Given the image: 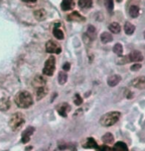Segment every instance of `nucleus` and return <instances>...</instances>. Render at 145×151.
I'll use <instances>...</instances> for the list:
<instances>
[{
	"label": "nucleus",
	"mask_w": 145,
	"mask_h": 151,
	"mask_svg": "<svg viewBox=\"0 0 145 151\" xmlns=\"http://www.w3.org/2000/svg\"><path fill=\"white\" fill-rule=\"evenodd\" d=\"M82 97L79 95V94H76L75 95V104L77 106H79V105H82Z\"/></svg>",
	"instance_id": "nucleus-31"
},
{
	"label": "nucleus",
	"mask_w": 145,
	"mask_h": 151,
	"mask_svg": "<svg viewBox=\"0 0 145 151\" xmlns=\"http://www.w3.org/2000/svg\"><path fill=\"white\" fill-rule=\"evenodd\" d=\"M101 41L102 44H107V42H112V36L109 33L104 32L101 35Z\"/></svg>",
	"instance_id": "nucleus-21"
},
{
	"label": "nucleus",
	"mask_w": 145,
	"mask_h": 151,
	"mask_svg": "<svg viewBox=\"0 0 145 151\" xmlns=\"http://www.w3.org/2000/svg\"><path fill=\"white\" fill-rule=\"evenodd\" d=\"M104 5L109 12L111 13L113 11V0H104Z\"/></svg>",
	"instance_id": "nucleus-29"
},
{
	"label": "nucleus",
	"mask_w": 145,
	"mask_h": 151,
	"mask_svg": "<svg viewBox=\"0 0 145 151\" xmlns=\"http://www.w3.org/2000/svg\"><path fill=\"white\" fill-rule=\"evenodd\" d=\"M15 103L19 108H29L33 105V98L28 91H21L15 96Z\"/></svg>",
	"instance_id": "nucleus-1"
},
{
	"label": "nucleus",
	"mask_w": 145,
	"mask_h": 151,
	"mask_svg": "<svg viewBox=\"0 0 145 151\" xmlns=\"http://www.w3.org/2000/svg\"><path fill=\"white\" fill-rule=\"evenodd\" d=\"M74 7H75V2H74V0H63L61 3V8L63 11L72 10Z\"/></svg>",
	"instance_id": "nucleus-12"
},
{
	"label": "nucleus",
	"mask_w": 145,
	"mask_h": 151,
	"mask_svg": "<svg viewBox=\"0 0 145 151\" xmlns=\"http://www.w3.org/2000/svg\"><path fill=\"white\" fill-rule=\"evenodd\" d=\"M109 31L111 32L112 34H118L120 33V30H121V27L120 25L118 24V23H111V24L109 26Z\"/></svg>",
	"instance_id": "nucleus-22"
},
{
	"label": "nucleus",
	"mask_w": 145,
	"mask_h": 151,
	"mask_svg": "<svg viewBox=\"0 0 145 151\" xmlns=\"http://www.w3.org/2000/svg\"><path fill=\"white\" fill-rule=\"evenodd\" d=\"M129 60L130 62H135V63H139L140 61L143 60V55L139 50H133L132 52H130Z\"/></svg>",
	"instance_id": "nucleus-8"
},
{
	"label": "nucleus",
	"mask_w": 145,
	"mask_h": 151,
	"mask_svg": "<svg viewBox=\"0 0 145 151\" xmlns=\"http://www.w3.org/2000/svg\"><path fill=\"white\" fill-rule=\"evenodd\" d=\"M70 67H71V64L69 63V62H66L64 65H63V69L65 71H68V70H70Z\"/></svg>",
	"instance_id": "nucleus-34"
},
{
	"label": "nucleus",
	"mask_w": 145,
	"mask_h": 151,
	"mask_svg": "<svg viewBox=\"0 0 145 151\" xmlns=\"http://www.w3.org/2000/svg\"><path fill=\"white\" fill-rule=\"evenodd\" d=\"M47 94H48V88L46 86L41 87V88H38V89H37V93H36L37 100L43 99L45 96H47Z\"/></svg>",
	"instance_id": "nucleus-15"
},
{
	"label": "nucleus",
	"mask_w": 145,
	"mask_h": 151,
	"mask_svg": "<svg viewBox=\"0 0 145 151\" xmlns=\"http://www.w3.org/2000/svg\"><path fill=\"white\" fill-rule=\"evenodd\" d=\"M120 81H121V76L117 75V74H114V75H111L109 77V79H107V84H109V86L110 87H114Z\"/></svg>",
	"instance_id": "nucleus-10"
},
{
	"label": "nucleus",
	"mask_w": 145,
	"mask_h": 151,
	"mask_svg": "<svg viewBox=\"0 0 145 151\" xmlns=\"http://www.w3.org/2000/svg\"><path fill=\"white\" fill-rule=\"evenodd\" d=\"M67 19L69 20V21H74V22H84L85 20H86V18H85L84 16H82L81 14H79V12H77V11H75V12H73L72 14H70L69 16L67 17Z\"/></svg>",
	"instance_id": "nucleus-9"
},
{
	"label": "nucleus",
	"mask_w": 145,
	"mask_h": 151,
	"mask_svg": "<svg viewBox=\"0 0 145 151\" xmlns=\"http://www.w3.org/2000/svg\"><path fill=\"white\" fill-rule=\"evenodd\" d=\"M140 68H141V64L140 63H135V64L132 65L130 69H131L132 71H138L139 69H140Z\"/></svg>",
	"instance_id": "nucleus-33"
},
{
	"label": "nucleus",
	"mask_w": 145,
	"mask_h": 151,
	"mask_svg": "<svg viewBox=\"0 0 145 151\" xmlns=\"http://www.w3.org/2000/svg\"><path fill=\"white\" fill-rule=\"evenodd\" d=\"M124 31H125L126 35H132L135 31L134 25H132L131 23H129V22H126L125 25H124Z\"/></svg>",
	"instance_id": "nucleus-23"
},
{
	"label": "nucleus",
	"mask_w": 145,
	"mask_h": 151,
	"mask_svg": "<svg viewBox=\"0 0 145 151\" xmlns=\"http://www.w3.org/2000/svg\"><path fill=\"white\" fill-rule=\"evenodd\" d=\"M96 151H112L111 148H109L107 145H102V146H99L96 148Z\"/></svg>",
	"instance_id": "nucleus-32"
},
{
	"label": "nucleus",
	"mask_w": 145,
	"mask_h": 151,
	"mask_svg": "<svg viewBox=\"0 0 145 151\" xmlns=\"http://www.w3.org/2000/svg\"><path fill=\"white\" fill-rule=\"evenodd\" d=\"M139 12H140V9L137 5H132L129 8V15L131 18H136L139 15Z\"/></svg>",
	"instance_id": "nucleus-18"
},
{
	"label": "nucleus",
	"mask_w": 145,
	"mask_h": 151,
	"mask_svg": "<svg viewBox=\"0 0 145 151\" xmlns=\"http://www.w3.org/2000/svg\"><path fill=\"white\" fill-rule=\"evenodd\" d=\"M84 147L85 148H98V143L95 142V140L92 137H90V138H87V140H86V143L84 144Z\"/></svg>",
	"instance_id": "nucleus-20"
},
{
	"label": "nucleus",
	"mask_w": 145,
	"mask_h": 151,
	"mask_svg": "<svg viewBox=\"0 0 145 151\" xmlns=\"http://www.w3.org/2000/svg\"><path fill=\"white\" fill-rule=\"evenodd\" d=\"M34 130H35V129L32 127H28V129L25 130L24 133L22 134V142H23V143H27V142H29L30 138H31V135L34 133Z\"/></svg>",
	"instance_id": "nucleus-11"
},
{
	"label": "nucleus",
	"mask_w": 145,
	"mask_h": 151,
	"mask_svg": "<svg viewBox=\"0 0 145 151\" xmlns=\"http://www.w3.org/2000/svg\"><path fill=\"white\" fill-rule=\"evenodd\" d=\"M128 62H130V60H129V56H128V55H125V56H123L122 58L118 59L117 64H125V63H128Z\"/></svg>",
	"instance_id": "nucleus-30"
},
{
	"label": "nucleus",
	"mask_w": 145,
	"mask_h": 151,
	"mask_svg": "<svg viewBox=\"0 0 145 151\" xmlns=\"http://www.w3.org/2000/svg\"><path fill=\"white\" fill-rule=\"evenodd\" d=\"M113 52L116 53L117 55H122V52H123L122 45L121 44H116L114 47H113Z\"/></svg>",
	"instance_id": "nucleus-28"
},
{
	"label": "nucleus",
	"mask_w": 145,
	"mask_h": 151,
	"mask_svg": "<svg viewBox=\"0 0 145 151\" xmlns=\"http://www.w3.org/2000/svg\"><path fill=\"white\" fill-rule=\"evenodd\" d=\"M46 50L49 53H57V55H59L62 52V48L58 42H56L55 41H49L46 44Z\"/></svg>",
	"instance_id": "nucleus-5"
},
{
	"label": "nucleus",
	"mask_w": 145,
	"mask_h": 151,
	"mask_svg": "<svg viewBox=\"0 0 145 151\" xmlns=\"http://www.w3.org/2000/svg\"><path fill=\"white\" fill-rule=\"evenodd\" d=\"M112 151H128L127 145L124 142H116L112 148Z\"/></svg>",
	"instance_id": "nucleus-16"
},
{
	"label": "nucleus",
	"mask_w": 145,
	"mask_h": 151,
	"mask_svg": "<svg viewBox=\"0 0 145 151\" xmlns=\"http://www.w3.org/2000/svg\"><path fill=\"white\" fill-rule=\"evenodd\" d=\"M113 139H114V137H113V135L109 132L106 133V134L101 137V140L104 144H111L113 142Z\"/></svg>",
	"instance_id": "nucleus-24"
},
{
	"label": "nucleus",
	"mask_w": 145,
	"mask_h": 151,
	"mask_svg": "<svg viewBox=\"0 0 145 151\" xmlns=\"http://www.w3.org/2000/svg\"><path fill=\"white\" fill-rule=\"evenodd\" d=\"M53 35L55 36V38H57L58 40H63L64 39L63 31H62L61 29H59V28H55V29L53 30Z\"/></svg>",
	"instance_id": "nucleus-26"
},
{
	"label": "nucleus",
	"mask_w": 145,
	"mask_h": 151,
	"mask_svg": "<svg viewBox=\"0 0 145 151\" xmlns=\"http://www.w3.org/2000/svg\"><path fill=\"white\" fill-rule=\"evenodd\" d=\"M23 2H26V3H35L37 0H22Z\"/></svg>",
	"instance_id": "nucleus-35"
},
{
	"label": "nucleus",
	"mask_w": 145,
	"mask_h": 151,
	"mask_svg": "<svg viewBox=\"0 0 145 151\" xmlns=\"http://www.w3.org/2000/svg\"><path fill=\"white\" fill-rule=\"evenodd\" d=\"M79 6L82 9H90L93 6V0H79Z\"/></svg>",
	"instance_id": "nucleus-17"
},
{
	"label": "nucleus",
	"mask_w": 145,
	"mask_h": 151,
	"mask_svg": "<svg viewBox=\"0 0 145 151\" xmlns=\"http://www.w3.org/2000/svg\"><path fill=\"white\" fill-rule=\"evenodd\" d=\"M67 80H68V75H67V73L65 72V71H61V72L59 73V77H58L59 83L61 84V85H64V84L67 82Z\"/></svg>",
	"instance_id": "nucleus-25"
},
{
	"label": "nucleus",
	"mask_w": 145,
	"mask_h": 151,
	"mask_svg": "<svg viewBox=\"0 0 145 151\" xmlns=\"http://www.w3.org/2000/svg\"><path fill=\"white\" fill-rule=\"evenodd\" d=\"M10 108V101L9 99L3 98L0 100V110L1 111H7Z\"/></svg>",
	"instance_id": "nucleus-19"
},
{
	"label": "nucleus",
	"mask_w": 145,
	"mask_h": 151,
	"mask_svg": "<svg viewBox=\"0 0 145 151\" xmlns=\"http://www.w3.org/2000/svg\"><path fill=\"white\" fill-rule=\"evenodd\" d=\"M57 111H58V113L62 116L66 118V116H68V113H69L70 111H71V107H70L69 104L62 103V104H60L59 106H57Z\"/></svg>",
	"instance_id": "nucleus-7"
},
{
	"label": "nucleus",
	"mask_w": 145,
	"mask_h": 151,
	"mask_svg": "<svg viewBox=\"0 0 145 151\" xmlns=\"http://www.w3.org/2000/svg\"><path fill=\"white\" fill-rule=\"evenodd\" d=\"M56 67V59L54 56H50L45 62V66L43 69V73L47 76H52L55 72Z\"/></svg>",
	"instance_id": "nucleus-4"
},
{
	"label": "nucleus",
	"mask_w": 145,
	"mask_h": 151,
	"mask_svg": "<svg viewBox=\"0 0 145 151\" xmlns=\"http://www.w3.org/2000/svg\"><path fill=\"white\" fill-rule=\"evenodd\" d=\"M34 16H35V18L38 20V21H43V20L46 19L47 12L44 9H38L34 12Z\"/></svg>",
	"instance_id": "nucleus-14"
},
{
	"label": "nucleus",
	"mask_w": 145,
	"mask_h": 151,
	"mask_svg": "<svg viewBox=\"0 0 145 151\" xmlns=\"http://www.w3.org/2000/svg\"><path fill=\"white\" fill-rule=\"evenodd\" d=\"M95 34H96V31H95V27H93V26L87 27V35H89V38L90 40H93L95 38Z\"/></svg>",
	"instance_id": "nucleus-27"
},
{
	"label": "nucleus",
	"mask_w": 145,
	"mask_h": 151,
	"mask_svg": "<svg viewBox=\"0 0 145 151\" xmlns=\"http://www.w3.org/2000/svg\"><path fill=\"white\" fill-rule=\"evenodd\" d=\"M144 38H145V32H144Z\"/></svg>",
	"instance_id": "nucleus-36"
},
{
	"label": "nucleus",
	"mask_w": 145,
	"mask_h": 151,
	"mask_svg": "<svg viewBox=\"0 0 145 151\" xmlns=\"http://www.w3.org/2000/svg\"><path fill=\"white\" fill-rule=\"evenodd\" d=\"M131 85L137 89H145V76H139V77L133 79L131 81Z\"/></svg>",
	"instance_id": "nucleus-6"
},
{
	"label": "nucleus",
	"mask_w": 145,
	"mask_h": 151,
	"mask_svg": "<svg viewBox=\"0 0 145 151\" xmlns=\"http://www.w3.org/2000/svg\"><path fill=\"white\" fill-rule=\"evenodd\" d=\"M33 85L35 87H38V88H41V87H44L45 84H46V79H45L43 76H40V75H37L33 80Z\"/></svg>",
	"instance_id": "nucleus-13"
},
{
	"label": "nucleus",
	"mask_w": 145,
	"mask_h": 151,
	"mask_svg": "<svg viewBox=\"0 0 145 151\" xmlns=\"http://www.w3.org/2000/svg\"><path fill=\"white\" fill-rule=\"evenodd\" d=\"M25 119L23 114L21 113H15L11 116L9 119V125L13 130H18L22 127V125L24 124Z\"/></svg>",
	"instance_id": "nucleus-3"
},
{
	"label": "nucleus",
	"mask_w": 145,
	"mask_h": 151,
	"mask_svg": "<svg viewBox=\"0 0 145 151\" xmlns=\"http://www.w3.org/2000/svg\"><path fill=\"white\" fill-rule=\"evenodd\" d=\"M120 116L121 114L119 112H109L101 116V119H99V124L102 127H111L119 121Z\"/></svg>",
	"instance_id": "nucleus-2"
}]
</instances>
